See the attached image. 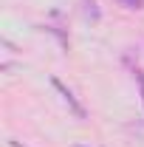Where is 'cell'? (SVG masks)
Listing matches in <instances>:
<instances>
[{"instance_id":"3957f363","label":"cell","mask_w":144,"mask_h":147,"mask_svg":"<svg viewBox=\"0 0 144 147\" xmlns=\"http://www.w3.org/2000/svg\"><path fill=\"white\" fill-rule=\"evenodd\" d=\"M133 74H136V85H139V93H141V105H144V71H141V68H136Z\"/></svg>"},{"instance_id":"8992f818","label":"cell","mask_w":144,"mask_h":147,"mask_svg":"<svg viewBox=\"0 0 144 147\" xmlns=\"http://www.w3.org/2000/svg\"><path fill=\"white\" fill-rule=\"evenodd\" d=\"M79 147H85V144H79Z\"/></svg>"},{"instance_id":"6da1fadb","label":"cell","mask_w":144,"mask_h":147,"mask_svg":"<svg viewBox=\"0 0 144 147\" xmlns=\"http://www.w3.org/2000/svg\"><path fill=\"white\" fill-rule=\"evenodd\" d=\"M51 85H54V91L59 93L62 99H65V105L71 108V113L76 116V119H85V116H88V113H85V108L79 105V99L73 96V91L68 88V85H65V82H62V79H57V76H51Z\"/></svg>"},{"instance_id":"277c9868","label":"cell","mask_w":144,"mask_h":147,"mask_svg":"<svg viewBox=\"0 0 144 147\" xmlns=\"http://www.w3.org/2000/svg\"><path fill=\"white\" fill-rule=\"evenodd\" d=\"M116 3H122L124 9H141L144 6V0H116Z\"/></svg>"},{"instance_id":"5b68a950","label":"cell","mask_w":144,"mask_h":147,"mask_svg":"<svg viewBox=\"0 0 144 147\" xmlns=\"http://www.w3.org/2000/svg\"><path fill=\"white\" fill-rule=\"evenodd\" d=\"M9 144H11V147H23V144H20V142H14V139H11V142H9Z\"/></svg>"},{"instance_id":"7a4b0ae2","label":"cell","mask_w":144,"mask_h":147,"mask_svg":"<svg viewBox=\"0 0 144 147\" xmlns=\"http://www.w3.org/2000/svg\"><path fill=\"white\" fill-rule=\"evenodd\" d=\"M85 3V14L90 20H99V9H96V0H82Z\"/></svg>"}]
</instances>
